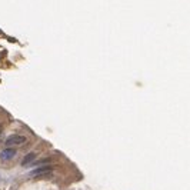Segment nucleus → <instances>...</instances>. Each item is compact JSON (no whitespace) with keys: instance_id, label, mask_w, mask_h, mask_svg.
<instances>
[{"instance_id":"nucleus-1","label":"nucleus","mask_w":190,"mask_h":190,"mask_svg":"<svg viewBox=\"0 0 190 190\" xmlns=\"http://www.w3.org/2000/svg\"><path fill=\"white\" fill-rule=\"evenodd\" d=\"M23 143H26V137H25V136H20V134H13V136H10L7 140H6V146L12 147V146H20V144H23Z\"/></svg>"},{"instance_id":"nucleus-2","label":"nucleus","mask_w":190,"mask_h":190,"mask_svg":"<svg viewBox=\"0 0 190 190\" xmlns=\"http://www.w3.org/2000/svg\"><path fill=\"white\" fill-rule=\"evenodd\" d=\"M51 170H53V167L50 165L47 166H40V167H36L34 170L30 172V176H43V174H49L51 173Z\"/></svg>"},{"instance_id":"nucleus-3","label":"nucleus","mask_w":190,"mask_h":190,"mask_svg":"<svg viewBox=\"0 0 190 190\" xmlns=\"http://www.w3.org/2000/svg\"><path fill=\"white\" fill-rule=\"evenodd\" d=\"M15 156H16V150L10 149V147L0 152V160H10V159H13Z\"/></svg>"},{"instance_id":"nucleus-4","label":"nucleus","mask_w":190,"mask_h":190,"mask_svg":"<svg viewBox=\"0 0 190 190\" xmlns=\"http://www.w3.org/2000/svg\"><path fill=\"white\" fill-rule=\"evenodd\" d=\"M34 159H36V154H34V153H29V154H26L25 159L22 160V166H27V165H30V163H33Z\"/></svg>"},{"instance_id":"nucleus-5","label":"nucleus","mask_w":190,"mask_h":190,"mask_svg":"<svg viewBox=\"0 0 190 190\" xmlns=\"http://www.w3.org/2000/svg\"><path fill=\"white\" fill-rule=\"evenodd\" d=\"M1 130H3V127H1V124H0V136H1Z\"/></svg>"}]
</instances>
